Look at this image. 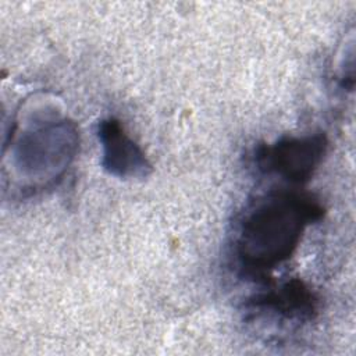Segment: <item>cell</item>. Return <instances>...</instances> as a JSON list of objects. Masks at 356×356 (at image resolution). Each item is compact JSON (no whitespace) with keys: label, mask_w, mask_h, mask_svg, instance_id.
Returning a JSON list of instances; mask_svg holds the SVG:
<instances>
[{"label":"cell","mask_w":356,"mask_h":356,"mask_svg":"<svg viewBox=\"0 0 356 356\" xmlns=\"http://www.w3.org/2000/svg\"><path fill=\"white\" fill-rule=\"evenodd\" d=\"M99 136L104 146V167L111 174L124 177L145 172L147 167L145 156L124 134L118 121L114 118L102 121L99 125Z\"/></svg>","instance_id":"cell-3"},{"label":"cell","mask_w":356,"mask_h":356,"mask_svg":"<svg viewBox=\"0 0 356 356\" xmlns=\"http://www.w3.org/2000/svg\"><path fill=\"white\" fill-rule=\"evenodd\" d=\"M323 209L298 195H277L260 203L243 220L238 254L250 270L273 268L296 249L307 224L320 218Z\"/></svg>","instance_id":"cell-1"},{"label":"cell","mask_w":356,"mask_h":356,"mask_svg":"<svg viewBox=\"0 0 356 356\" xmlns=\"http://www.w3.org/2000/svg\"><path fill=\"white\" fill-rule=\"evenodd\" d=\"M254 300V306L271 309L288 318H309L316 309L313 293L299 280L286 282L280 289L260 295Z\"/></svg>","instance_id":"cell-4"},{"label":"cell","mask_w":356,"mask_h":356,"mask_svg":"<svg viewBox=\"0 0 356 356\" xmlns=\"http://www.w3.org/2000/svg\"><path fill=\"white\" fill-rule=\"evenodd\" d=\"M325 152L324 135L286 138L260 149L257 163L266 171H274L286 179L303 182L310 178Z\"/></svg>","instance_id":"cell-2"}]
</instances>
